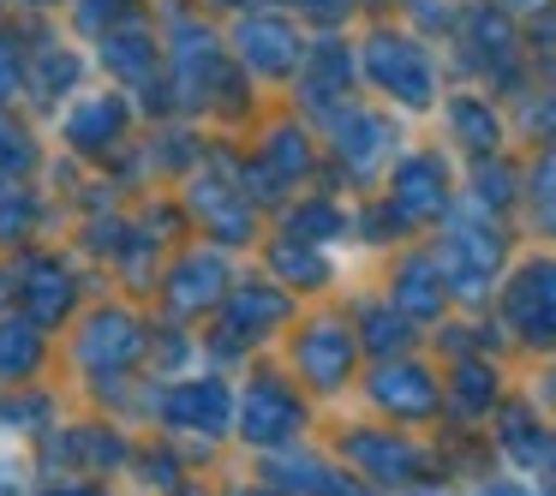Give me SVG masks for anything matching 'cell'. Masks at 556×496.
<instances>
[{"instance_id":"1","label":"cell","mask_w":556,"mask_h":496,"mask_svg":"<svg viewBox=\"0 0 556 496\" xmlns=\"http://www.w3.org/2000/svg\"><path fill=\"white\" fill-rule=\"evenodd\" d=\"M371 73L383 78L389 90H401V97L413 102V109H419L425 97H431V66H425V54L419 49H407V42H377L371 49Z\"/></svg>"},{"instance_id":"8","label":"cell","mask_w":556,"mask_h":496,"mask_svg":"<svg viewBox=\"0 0 556 496\" xmlns=\"http://www.w3.org/2000/svg\"><path fill=\"white\" fill-rule=\"evenodd\" d=\"M484 496H520V491H508V484H496V491H484Z\"/></svg>"},{"instance_id":"6","label":"cell","mask_w":556,"mask_h":496,"mask_svg":"<svg viewBox=\"0 0 556 496\" xmlns=\"http://www.w3.org/2000/svg\"><path fill=\"white\" fill-rule=\"evenodd\" d=\"M407 305H413V311H431V305H437L431 276H425V269H413V276H407Z\"/></svg>"},{"instance_id":"3","label":"cell","mask_w":556,"mask_h":496,"mask_svg":"<svg viewBox=\"0 0 556 496\" xmlns=\"http://www.w3.org/2000/svg\"><path fill=\"white\" fill-rule=\"evenodd\" d=\"M401 204L407 209L443 204V174H437V162H407V168H401Z\"/></svg>"},{"instance_id":"2","label":"cell","mask_w":556,"mask_h":496,"mask_svg":"<svg viewBox=\"0 0 556 496\" xmlns=\"http://www.w3.org/2000/svg\"><path fill=\"white\" fill-rule=\"evenodd\" d=\"M377 400H389V407H401V412H425L431 407V383H425L419 371H383L377 377Z\"/></svg>"},{"instance_id":"5","label":"cell","mask_w":556,"mask_h":496,"mask_svg":"<svg viewBox=\"0 0 556 496\" xmlns=\"http://www.w3.org/2000/svg\"><path fill=\"white\" fill-rule=\"evenodd\" d=\"M455 120H460V132H467V138H479V144H484V150H491V138H496V126H491V120H484V114H479V109H467V102H460V109H455Z\"/></svg>"},{"instance_id":"4","label":"cell","mask_w":556,"mask_h":496,"mask_svg":"<svg viewBox=\"0 0 556 496\" xmlns=\"http://www.w3.org/2000/svg\"><path fill=\"white\" fill-rule=\"evenodd\" d=\"M305 365H312L324 383H336V377L348 371V341H341V335H317V347H305Z\"/></svg>"},{"instance_id":"7","label":"cell","mask_w":556,"mask_h":496,"mask_svg":"<svg viewBox=\"0 0 556 496\" xmlns=\"http://www.w3.org/2000/svg\"><path fill=\"white\" fill-rule=\"evenodd\" d=\"M508 7H520V13H527V7H544V0H508Z\"/></svg>"}]
</instances>
